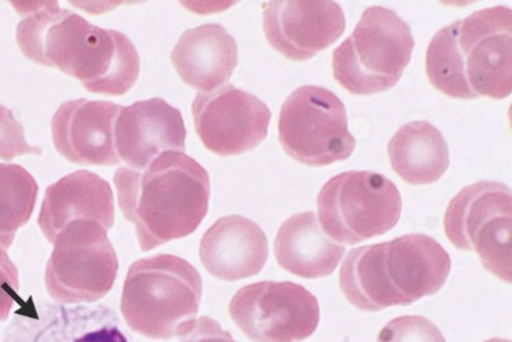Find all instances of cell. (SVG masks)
<instances>
[{
    "instance_id": "6da1fadb",
    "label": "cell",
    "mask_w": 512,
    "mask_h": 342,
    "mask_svg": "<svg viewBox=\"0 0 512 342\" xmlns=\"http://www.w3.org/2000/svg\"><path fill=\"white\" fill-rule=\"evenodd\" d=\"M16 40L27 59L58 68L90 93L122 97L139 79V52L125 34L91 25L57 2L35 3Z\"/></svg>"
},
{
    "instance_id": "7a4b0ae2",
    "label": "cell",
    "mask_w": 512,
    "mask_h": 342,
    "mask_svg": "<svg viewBox=\"0 0 512 342\" xmlns=\"http://www.w3.org/2000/svg\"><path fill=\"white\" fill-rule=\"evenodd\" d=\"M114 185L141 252L191 235L208 213L209 173L185 153L160 154L145 170L118 168Z\"/></svg>"
},
{
    "instance_id": "3957f363",
    "label": "cell",
    "mask_w": 512,
    "mask_h": 342,
    "mask_svg": "<svg viewBox=\"0 0 512 342\" xmlns=\"http://www.w3.org/2000/svg\"><path fill=\"white\" fill-rule=\"evenodd\" d=\"M425 70L434 88L450 98L510 97L511 9H482L443 27L428 45Z\"/></svg>"
},
{
    "instance_id": "277c9868",
    "label": "cell",
    "mask_w": 512,
    "mask_h": 342,
    "mask_svg": "<svg viewBox=\"0 0 512 342\" xmlns=\"http://www.w3.org/2000/svg\"><path fill=\"white\" fill-rule=\"evenodd\" d=\"M450 255L431 236L409 234L352 249L340 271L345 298L363 312L406 307L445 286Z\"/></svg>"
},
{
    "instance_id": "5b68a950",
    "label": "cell",
    "mask_w": 512,
    "mask_h": 342,
    "mask_svg": "<svg viewBox=\"0 0 512 342\" xmlns=\"http://www.w3.org/2000/svg\"><path fill=\"white\" fill-rule=\"evenodd\" d=\"M201 296L203 280L198 269L176 255H154L128 269L121 313L136 334L168 341L195 321Z\"/></svg>"
},
{
    "instance_id": "8992f818",
    "label": "cell",
    "mask_w": 512,
    "mask_h": 342,
    "mask_svg": "<svg viewBox=\"0 0 512 342\" xmlns=\"http://www.w3.org/2000/svg\"><path fill=\"white\" fill-rule=\"evenodd\" d=\"M414 47L411 27L396 12L370 7L350 38L333 50V77L354 95L383 93L400 81Z\"/></svg>"
},
{
    "instance_id": "52a82bcc",
    "label": "cell",
    "mask_w": 512,
    "mask_h": 342,
    "mask_svg": "<svg viewBox=\"0 0 512 342\" xmlns=\"http://www.w3.org/2000/svg\"><path fill=\"white\" fill-rule=\"evenodd\" d=\"M319 223L336 243L356 245L397 225L402 200L386 176L369 171L340 173L324 184L317 199Z\"/></svg>"
},
{
    "instance_id": "ba28073f",
    "label": "cell",
    "mask_w": 512,
    "mask_h": 342,
    "mask_svg": "<svg viewBox=\"0 0 512 342\" xmlns=\"http://www.w3.org/2000/svg\"><path fill=\"white\" fill-rule=\"evenodd\" d=\"M446 236L455 248L475 252L488 272L511 284L512 194L497 181L466 186L448 204Z\"/></svg>"
},
{
    "instance_id": "9c48e42d",
    "label": "cell",
    "mask_w": 512,
    "mask_h": 342,
    "mask_svg": "<svg viewBox=\"0 0 512 342\" xmlns=\"http://www.w3.org/2000/svg\"><path fill=\"white\" fill-rule=\"evenodd\" d=\"M45 287L59 304L95 303L112 290L120 262L108 231L93 221L71 222L54 240Z\"/></svg>"
},
{
    "instance_id": "30bf717a",
    "label": "cell",
    "mask_w": 512,
    "mask_h": 342,
    "mask_svg": "<svg viewBox=\"0 0 512 342\" xmlns=\"http://www.w3.org/2000/svg\"><path fill=\"white\" fill-rule=\"evenodd\" d=\"M278 138L294 161L309 167L347 161L356 147L345 104L331 90L314 85L301 86L283 103Z\"/></svg>"
},
{
    "instance_id": "8fae6325",
    "label": "cell",
    "mask_w": 512,
    "mask_h": 342,
    "mask_svg": "<svg viewBox=\"0 0 512 342\" xmlns=\"http://www.w3.org/2000/svg\"><path fill=\"white\" fill-rule=\"evenodd\" d=\"M230 316L254 342H300L317 331L318 299L294 282L263 281L242 287L230 303Z\"/></svg>"
},
{
    "instance_id": "7c38bea8",
    "label": "cell",
    "mask_w": 512,
    "mask_h": 342,
    "mask_svg": "<svg viewBox=\"0 0 512 342\" xmlns=\"http://www.w3.org/2000/svg\"><path fill=\"white\" fill-rule=\"evenodd\" d=\"M196 134L219 157H235L258 148L268 136L271 109L255 95L232 84L198 93L192 103Z\"/></svg>"
},
{
    "instance_id": "4fadbf2b",
    "label": "cell",
    "mask_w": 512,
    "mask_h": 342,
    "mask_svg": "<svg viewBox=\"0 0 512 342\" xmlns=\"http://www.w3.org/2000/svg\"><path fill=\"white\" fill-rule=\"evenodd\" d=\"M4 342H130L120 317L105 305L67 307L56 303L22 304Z\"/></svg>"
},
{
    "instance_id": "5bb4252c",
    "label": "cell",
    "mask_w": 512,
    "mask_h": 342,
    "mask_svg": "<svg viewBox=\"0 0 512 342\" xmlns=\"http://www.w3.org/2000/svg\"><path fill=\"white\" fill-rule=\"evenodd\" d=\"M263 29L273 49L291 61L303 62L341 38L346 18L336 2H271L264 6Z\"/></svg>"
},
{
    "instance_id": "9a60e30c",
    "label": "cell",
    "mask_w": 512,
    "mask_h": 342,
    "mask_svg": "<svg viewBox=\"0 0 512 342\" xmlns=\"http://www.w3.org/2000/svg\"><path fill=\"white\" fill-rule=\"evenodd\" d=\"M122 106L77 99L63 103L52 118L54 147L64 159L84 166L121 163L114 145V126Z\"/></svg>"
},
{
    "instance_id": "2e32d148",
    "label": "cell",
    "mask_w": 512,
    "mask_h": 342,
    "mask_svg": "<svg viewBox=\"0 0 512 342\" xmlns=\"http://www.w3.org/2000/svg\"><path fill=\"white\" fill-rule=\"evenodd\" d=\"M114 145L118 158L132 170H145L163 153H184L186 127L180 109L160 98L122 107L114 126Z\"/></svg>"
},
{
    "instance_id": "e0dca14e",
    "label": "cell",
    "mask_w": 512,
    "mask_h": 342,
    "mask_svg": "<svg viewBox=\"0 0 512 342\" xmlns=\"http://www.w3.org/2000/svg\"><path fill=\"white\" fill-rule=\"evenodd\" d=\"M201 263L218 280L235 282L259 275L268 261L269 246L262 227L249 218H219L201 239Z\"/></svg>"
},
{
    "instance_id": "ac0fdd59",
    "label": "cell",
    "mask_w": 512,
    "mask_h": 342,
    "mask_svg": "<svg viewBox=\"0 0 512 342\" xmlns=\"http://www.w3.org/2000/svg\"><path fill=\"white\" fill-rule=\"evenodd\" d=\"M76 221H93L107 231L114 225L111 185L96 173H70L45 191L38 223L50 244L64 227Z\"/></svg>"
},
{
    "instance_id": "d6986e66",
    "label": "cell",
    "mask_w": 512,
    "mask_h": 342,
    "mask_svg": "<svg viewBox=\"0 0 512 342\" xmlns=\"http://www.w3.org/2000/svg\"><path fill=\"white\" fill-rule=\"evenodd\" d=\"M171 61L186 85L212 93L231 79L239 63V47L222 25H201L181 35Z\"/></svg>"
},
{
    "instance_id": "ffe728a7",
    "label": "cell",
    "mask_w": 512,
    "mask_h": 342,
    "mask_svg": "<svg viewBox=\"0 0 512 342\" xmlns=\"http://www.w3.org/2000/svg\"><path fill=\"white\" fill-rule=\"evenodd\" d=\"M274 254L285 271L315 280L336 271L344 258L345 246L323 231L317 214L304 212L282 223L274 241Z\"/></svg>"
},
{
    "instance_id": "44dd1931",
    "label": "cell",
    "mask_w": 512,
    "mask_h": 342,
    "mask_svg": "<svg viewBox=\"0 0 512 342\" xmlns=\"http://www.w3.org/2000/svg\"><path fill=\"white\" fill-rule=\"evenodd\" d=\"M393 171L406 184L437 182L450 167V152L442 132L427 121L405 123L388 144Z\"/></svg>"
},
{
    "instance_id": "7402d4cb",
    "label": "cell",
    "mask_w": 512,
    "mask_h": 342,
    "mask_svg": "<svg viewBox=\"0 0 512 342\" xmlns=\"http://www.w3.org/2000/svg\"><path fill=\"white\" fill-rule=\"evenodd\" d=\"M38 194V182L24 167L0 163V248H11L17 231L30 221Z\"/></svg>"
},
{
    "instance_id": "603a6c76",
    "label": "cell",
    "mask_w": 512,
    "mask_h": 342,
    "mask_svg": "<svg viewBox=\"0 0 512 342\" xmlns=\"http://www.w3.org/2000/svg\"><path fill=\"white\" fill-rule=\"evenodd\" d=\"M377 342H446L440 328L422 316L392 319L379 332Z\"/></svg>"
},
{
    "instance_id": "cb8c5ba5",
    "label": "cell",
    "mask_w": 512,
    "mask_h": 342,
    "mask_svg": "<svg viewBox=\"0 0 512 342\" xmlns=\"http://www.w3.org/2000/svg\"><path fill=\"white\" fill-rule=\"evenodd\" d=\"M41 153L40 148L27 143L24 126L13 117L11 109L0 106V159L12 161L20 155Z\"/></svg>"
},
{
    "instance_id": "d4e9b609",
    "label": "cell",
    "mask_w": 512,
    "mask_h": 342,
    "mask_svg": "<svg viewBox=\"0 0 512 342\" xmlns=\"http://www.w3.org/2000/svg\"><path fill=\"white\" fill-rule=\"evenodd\" d=\"M18 290V269L8 257L7 250L0 248V322L7 321L18 300Z\"/></svg>"
},
{
    "instance_id": "484cf974",
    "label": "cell",
    "mask_w": 512,
    "mask_h": 342,
    "mask_svg": "<svg viewBox=\"0 0 512 342\" xmlns=\"http://www.w3.org/2000/svg\"><path fill=\"white\" fill-rule=\"evenodd\" d=\"M178 342H236L230 332L224 331L217 321L201 317L182 328Z\"/></svg>"
},
{
    "instance_id": "4316f807",
    "label": "cell",
    "mask_w": 512,
    "mask_h": 342,
    "mask_svg": "<svg viewBox=\"0 0 512 342\" xmlns=\"http://www.w3.org/2000/svg\"><path fill=\"white\" fill-rule=\"evenodd\" d=\"M484 342H511L510 340H504V339H492Z\"/></svg>"
}]
</instances>
